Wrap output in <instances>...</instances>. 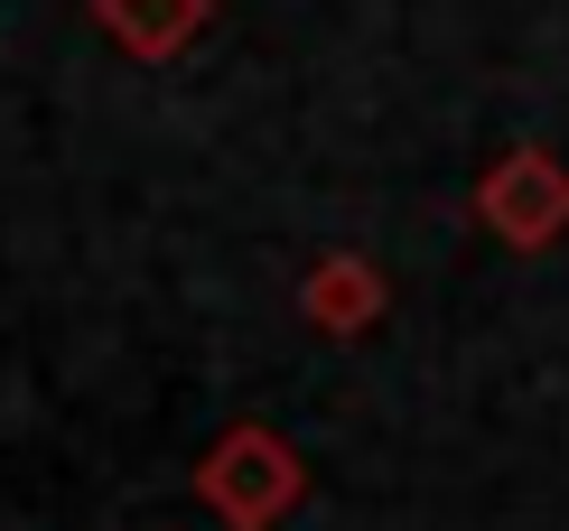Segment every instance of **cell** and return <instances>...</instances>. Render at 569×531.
Returning <instances> with one entry per match:
<instances>
[{
  "label": "cell",
  "instance_id": "2",
  "mask_svg": "<svg viewBox=\"0 0 569 531\" xmlns=\"http://www.w3.org/2000/svg\"><path fill=\"white\" fill-rule=\"evenodd\" d=\"M477 214H486L495 243L551 252L560 233H569V168H560L551 150H505V159L477 178Z\"/></svg>",
  "mask_w": 569,
  "mask_h": 531
},
{
  "label": "cell",
  "instance_id": "4",
  "mask_svg": "<svg viewBox=\"0 0 569 531\" xmlns=\"http://www.w3.org/2000/svg\"><path fill=\"white\" fill-rule=\"evenodd\" d=\"M93 19H103V38L122 47L140 66H169L187 38L216 19V0H93Z\"/></svg>",
  "mask_w": 569,
  "mask_h": 531
},
{
  "label": "cell",
  "instance_id": "1",
  "mask_svg": "<svg viewBox=\"0 0 569 531\" xmlns=\"http://www.w3.org/2000/svg\"><path fill=\"white\" fill-rule=\"evenodd\" d=\"M197 503H216L224 531H280L308 503V467L271 420H233L216 448L197 457Z\"/></svg>",
  "mask_w": 569,
  "mask_h": 531
},
{
  "label": "cell",
  "instance_id": "3",
  "mask_svg": "<svg viewBox=\"0 0 569 531\" xmlns=\"http://www.w3.org/2000/svg\"><path fill=\"white\" fill-rule=\"evenodd\" d=\"M383 299L392 289H383V271H373L365 252H327L318 271L299 280V318L318 335H365L373 318H383Z\"/></svg>",
  "mask_w": 569,
  "mask_h": 531
}]
</instances>
